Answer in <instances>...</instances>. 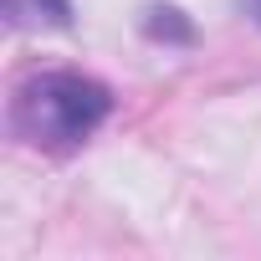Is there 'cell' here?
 <instances>
[{"instance_id": "277c9868", "label": "cell", "mask_w": 261, "mask_h": 261, "mask_svg": "<svg viewBox=\"0 0 261 261\" xmlns=\"http://www.w3.org/2000/svg\"><path fill=\"white\" fill-rule=\"evenodd\" d=\"M246 11L256 16V26H261V0H246Z\"/></svg>"}, {"instance_id": "7a4b0ae2", "label": "cell", "mask_w": 261, "mask_h": 261, "mask_svg": "<svg viewBox=\"0 0 261 261\" xmlns=\"http://www.w3.org/2000/svg\"><path fill=\"white\" fill-rule=\"evenodd\" d=\"M11 26H72V0H6Z\"/></svg>"}, {"instance_id": "6da1fadb", "label": "cell", "mask_w": 261, "mask_h": 261, "mask_svg": "<svg viewBox=\"0 0 261 261\" xmlns=\"http://www.w3.org/2000/svg\"><path fill=\"white\" fill-rule=\"evenodd\" d=\"M108 113H113L108 82L72 67H46V72H31L11 92V134L31 149L67 154L97 134Z\"/></svg>"}, {"instance_id": "3957f363", "label": "cell", "mask_w": 261, "mask_h": 261, "mask_svg": "<svg viewBox=\"0 0 261 261\" xmlns=\"http://www.w3.org/2000/svg\"><path fill=\"white\" fill-rule=\"evenodd\" d=\"M149 36H174V41H190V26L179 21V11H149Z\"/></svg>"}]
</instances>
